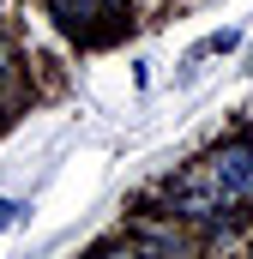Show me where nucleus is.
I'll return each instance as SVG.
<instances>
[{"label": "nucleus", "instance_id": "7ed1b4c3", "mask_svg": "<svg viewBox=\"0 0 253 259\" xmlns=\"http://www.w3.org/2000/svg\"><path fill=\"white\" fill-rule=\"evenodd\" d=\"M235 42H241L235 30H217V36H205V42H199V55H223V49H235Z\"/></svg>", "mask_w": 253, "mask_h": 259}, {"label": "nucleus", "instance_id": "20e7f679", "mask_svg": "<svg viewBox=\"0 0 253 259\" xmlns=\"http://www.w3.org/2000/svg\"><path fill=\"white\" fill-rule=\"evenodd\" d=\"M12 223H24V205L18 199H0V229H12Z\"/></svg>", "mask_w": 253, "mask_h": 259}, {"label": "nucleus", "instance_id": "f257e3e1", "mask_svg": "<svg viewBox=\"0 0 253 259\" xmlns=\"http://www.w3.org/2000/svg\"><path fill=\"white\" fill-rule=\"evenodd\" d=\"M49 18L61 24L72 42L97 49V42H115L126 30V0H43Z\"/></svg>", "mask_w": 253, "mask_h": 259}, {"label": "nucleus", "instance_id": "f03ea898", "mask_svg": "<svg viewBox=\"0 0 253 259\" xmlns=\"http://www.w3.org/2000/svg\"><path fill=\"white\" fill-rule=\"evenodd\" d=\"M211 199H241L253 193V139H229V145H217L211 157H205V175H199Z\"/></svg>", "mask_w": 253, "mask_h": 259}, {"label": "nucleus", "instance_id": "39448f33", "mask_svg": "<svg viewBox=\"0 0 253 259\" xmlns=\"http://www.w3.org/2000/svg\"><path fill=\"white\" fill-rule=\"evenodd\" d=\"M6 78H12V49H6V36H0V91H6Z\"/></svg>", "mask_w": 253, "mask_h": 259}]
</instances>
